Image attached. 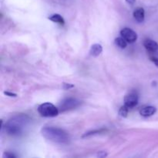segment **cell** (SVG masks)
<instances>
[{
    "instance_id": "obj_11",
    "label": "cell",
    "mask_w": 158,
    "mask_h": 158,
    "mask_svg": "<svg viewBox=\"0 0 158 158\" xmlns=\"http://www.w3.org/2000/svg\"><path fill=\"white\" fill-rule=\"evenodd\" d=\"M49 19L50 21L53 22V23H58V24L61 25V26H63L65 24V20L63 19V17L60 14H53V15H50L49 17Z\"/></svg>"
},
{
    "instance_id": "obj_14",
    "label": "cell",
    "mask_w": 158,
    "mask_h": 158,
    "mask_svg": "<svg viewBox=\"0 0 158 158\" xmlns=\"http://www.w3.org/2000/svg\"><path fill=\"white\" fill-rule=\"evenodd\" d=\"M102 130H97V131H89V132L86 133L83 136V137H89V136H92V135H95V134H100V133L102 132Z\"/></svg>"
},
{
    "instance_id": "obj_10",
    "label": "cell",
    "mask_w": 158,
    "mask_h": 158,
    "mask_svg": "<svg viewBox=\"0 0 158 158\" xmlns=\"http://www.w3.org/2000/svg\"><path fill=\"white\" fill-rule=\"evenodd\" d=\"M102 51H103V47L99 43H96V44L92 45L90 49H89V53L92 56L97 57L101 54Z\"/></svg>"
},
{
    "instance_id": "obj_20",
    "label": "cell",
    "mask_w": 158,
    "mask_h": 158,
    "mask_svg": "<svg viewBox=\"0 0 158 158\" xmlns=\"http://www.w3.org/2000/svg\"><path fill=\"white\" fill-rule=\"evenodd\" d=\"M127 2L130 5H134L136 2V0H126Z\"/></svg>"
},
{
    "instance_id": "obj_3",
    "label": "cell",
    "mask_w": 158,
    "mask_h": 158,
    "mask_svg": "<svg viewBox=\"0 0 158 158\" xmlns=\"http://www.w3.org/2000/svg\"><path fill=\"white\" fill-rule=\"evenodd\" d=\"M38 112L43 117H55L60 113L59 108L51 103H44L40 105Z\"/></svg>"
},
{
    "instance_id": "obj_19",
    "label": "cell",
    "mask_w": 158,
    "mask_h": 158,
    "mask_svg": "<svg viewBox=\"0 0 158 158\" xmlns=\"http://www.w3.org/2000/svg\"><path fill=\"white\" fill-rule=\"evenodd\" d=\"M4 94H6V95L8 96V97H15L17 96L16 94H14V93H11V92H8V91L4 92Z\"/></svg>"
},
{
    "instance_id": "obj_13",
    "label": "cell",
    "mask_w": 158,
    "mask_h": 158,
    "mask_svg": "<svg viewBox=\"0 0 158 158\" xmlns=\"http://www.w3.org/2000/svg\"><path fill=\"white\" fill-rule=\"evenodd\" d=\"M129 109L130 108L124 104L123 106H122L120 108V110H119V115L121 117H123V118L127 117L128 112H129Z\"/></svg>"
},
{
    "instance_id": "obj_17",
    "label": "cell",
    "mask_w": 158,
    "mask_h": 158,
    "mask_svg": "<svg viewBox=\"0 0 158 158\" xmlns=\"http://www.w3.org/2000/svg\"><path fill=\"white\" fill-rule=\"evenodd\" d=\"M150 59H151V61L153 62V63L155 64V66H157V67H158V58L156 56H151L150 57Z\"/></svg>"
},
{
    "instance_id": "obj_18",
    "label": "cell",
    "mask_w": 158,
    "mask_h": 158,
    "mask_svg": "<svg viewBox=\"0 0 158 158\" xmlns=\"http://www.w3.org/2000/svg\"><path fill=\"white\" fill-rule=\"evenodd\" d=\"M107 155H108V154H107V153L106 152V151H100V152H99L98 154H97V157H101V158L106 157Z\"/></svg>"
},
{
    "instance_id": "obj_4",
    "label": "cell",
    "mask_w": 158,
    "mask_h": 158,
    "mask_svg": "<svg viewBox=\"0 0 158 158\" xmlns=\"http://www.w3.org/2000/svg\"><path fill=\"white\" fill-rule=\"evenodd\" d=\"M80 102L76 98H72V97H69V98L64 99L61 103L59 105V110L60 112H66L67 110H73L75 108H77V106H80Z\"/></svg>"
},
{
    "instance_id": "obj_8",
    "label": "cell",
    "mask_w": 158,
    "mask_h": 158,
    "mask_svg": "<svg viewBox=\"0 0 158 158\" xmlns=\"http://www.w3.org/2000/svg\"><path fill=\"white\" fill-rule=\"evenodd\" d=\"M156 112H157V109H156V107H154V106H145V107H143L142 109H140V114L144 117H148L154 115Z\"/></svg>"
},
{
    "instance_id": "obj_15",
    "label": "cell",
    "mask_w": 158,
    "mask_h": 158,
    "mask_svg": "<svg viewBox=\"0 0 158 158\" xmlns=\"http://www.w3.org/2000/svg\"><path fill=\"white\" fill-rule=\"evenodd\" d=\"M3 157L4 158H15V157H16V156H15L14 154H12V153L6 152V153H4V154H3Z\"/></svg>"
},
{
    "instance_id": "obj_1",
    "label": "cell",
    "mask_w": 158,
    "mask_h": 158,
    "mask_svg": "<svg viewBox=\"0 0 158 158\" xmlns=\"http://www.w3.org/2000/svg\"><path fill=\"white\" fill-rule=\"evenodd\" d=\"M29 117L26 114L17 115L11 118L6 122L5 125V131L6 134L12 137H18L23 133L25 127L29 123Z\"/></svg>"
},
{
    "instance_id": "obj_9",
    "label": "cell",
    "mask_w": 158,
    "mask_h": 158,
    "mask_svg": "<svg viewBox=\"0 0 158 158\" xmlns=\"http://www.w3.org/2000/svg\"><path fill=\"white\" fill-rule=\"evenodd\" d=\"M134 17L138 23H143L145 19V11L142 7H138L134 10Z\"/></svg>"
},
{
    "instance_id": "obj_5",
    "label": "cell",
    "mask_w": 158,
    "mask_h": 158,
    "mask_svg": "<svg viewBox=\"0 0 158 158\" xmlns=\"http://www.w3.org/2000/svg\"><path fill=\"white\" fill-rule=\"evenodd\" d=\"M120 35L123 38L126 40V41L129 43H134L137 41V34L136 32H134L133 29H130V28H123L121 31H120Z\"/></svg>"
},
{
    "instance_id": "obj_2",
    "label": "cell",
    "mask_w": 158,
    "mask_h": 158,
    "mask_svg": "<svg viewBox=\"0 0 158 158\" xmlns=\"http://www.w3.org/2000/svg\"><path fill=\"white\" fill-rule=\"evenodd\" d=\"M42 135L49 141L60 144H67L70 141V137L66 131L54 127H46L41 130Z\"/></svg>"
},
{
    "instance_id": "obj_12",
    "label": "cell",
    "mask_w": 158,
    "mask_h": 158,
    "mask_svg": "<svg viewBox=\"0 0 158 158\" xmlns=\"http://www.w3.org/2000/svg\"><path fill=\"white\" fill-rule=\"evenodd\" d=\"M115 43L118 47H120V49H125L127 46V42L126 41L124 38L123 37H118L115 40Z\"/></svg>"
},
{
    "instance_id": "obj_7",
    "label": "cell",
    "mask_w": 158,
    "mask_h": 158,
    "mask_svg": "<svg viewBox=\"0 0 158 158\" xmlns=\"http://www.w3.org/2000/svg\"><path fill=\"white\" fill-rule=\"evenodd\" d=\"M143 46L148 51L155 52L158 50V43L151 39H147L143 42Z\"/></svg>"
},
{
    "instance_id": "obj_16",
    "label": "cell",
    "mask_w": 158,
    "mask_h": 158,
    "mask_svg": "<svg viewBox=\"0 0 158 158\" xmlns=\"http://www.w3.org/2000/svg\"><path fill=\"white\" fill-rule=\"evenodd\" d=\"M63 89H71V88H73L74 85L70 84V83H63Z\"/></svg>"
},
{
    "instance_id": "obj_6",
    "label": "cell",
    "mask_w": 158,
    "mask_h": 158,
    "mask_svg": "<svg viewBox=\"0 0 158 158\" xmlns=\"http://www.w3.org/2000/svg\"><path fill=\"white\" fill-rule=\"evenodd\" d=\"M138 100L139 97L137 93L131 92L124 97V104L131 109V108L137 106V103H138Z\"/></svg>"
}]
</instances>
